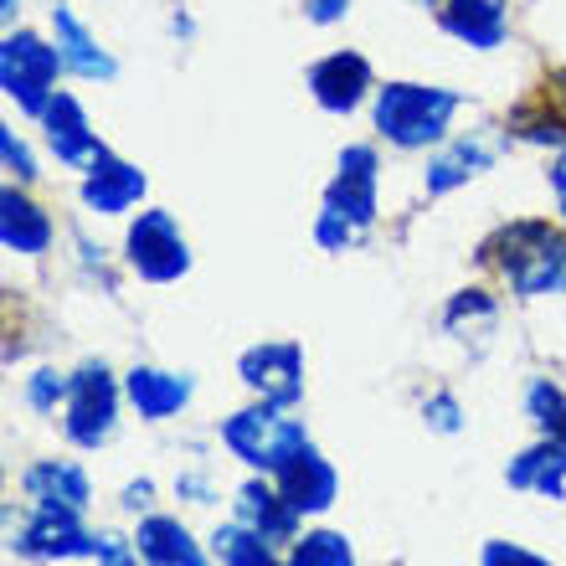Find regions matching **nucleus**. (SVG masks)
Wrapping results in <instances>:
<instances>
[{"label":"nucleus","instance_id":"1","mask_svg":"<svg viewBox=\"0 0 566 566\" xmlns=\"http://www.w3.org/2000/svg\"><path fill=\"white\" fill-rule=\"evenodd\" d=\"M381 222V145L376 139H350L335 155L325 191H319V211L310 222V238L319 253L345 258Z\"/></svg>","mask_w":566,"mask_h":566},{"label":"nucleus","instance_id":"2","mask_svg":"<svg viewBox=\"0 0 566 566\" xmlns=\"http://www.w3.org/2000/svg\"><path fill=\"white\" fill-rule=\"evenodd\" d=\"M474 258L505 283L510 298H566V222L556 217H510L479 242Z\"/></svg>","mask_w":566,"mask_h":566},{"label":"nucleus","instance_id":"3","mask_svg":"<svg viewBox=\"0 0 566 566\" xmlns=\"http://www.w3.org/2000/svg\"><path fill=\"white\" fill-rule=\"evenodd\" d=\"M469 108V93L428 83V77H381L366 119H371L376 145L397 155H432L448 135H459L453 124Z\"/></svg>","mask_w":566,"mask_h":566},{"label":"nucleus","instance_id":"4","mask_svg":"<svg viewBox=\"0 0 566 566\" xmlns=\"http://www.w3.org/2000/svg\"><path fill=\"white\" fill-rule=\"evenodd\" d=\"M62 77H67V62H62L52 31L27 27V21L6 27V36H0V98L21 119H42L46 104L62 93Z\"/></svg>","mask_w":566,"mask_h":566},{"label":"nucleus","instance_id":"5","mask_svg":"<svg viewBox=\"0 0 566 566\" xmlns=\"http://www.w3.org/2000/svg\"><path fill=\"white\" fill-rule=\"evenodd\" d=\"M217 443L248 469V474H279L298 448L310 443V428L298 418V407L279 402H248L217 422Z\"/></svg>","mask_w":566,"mask_h":566},{"label":"nucleus","instance_id":"6","mask_svg":"<svg viewBox=\"0 0 566 566\" xmlns=\"http://www.w3.org/2000/svg\"><path fill=\"white\" fill-rule=\"evenodd\" d=\"M119 258L124 269L135 273L139 283H149V289H170V283H180L196 269V248L170 207H139L124 222Z\"/></svg>","mask_w":566,"mask_h":566},{"label":"nucleus","instance_id":"7","mask_svg":"<svg viewBox=\"0 0 566 566\" xmlns=\"http://www.w3.org/2000/svg\"><path fill=\"white\" fill-rule=\"evenodd\" d=\"M124 407H129L124 376L108 360H83V366H73V391L62 402V438L83 453H98L114 443Z\"/></svg>","mask_w":566,"mask_h":566},{"label":"nucleus","instance_id":"8","mask_svg":"<svg viewBox=\"0 0 566 566\" xmlns=\"http://www.w3.org/2000/svg\"><path fill=\"white\" fill-rule=\"evenodd\" d=\"M304 88H310L319 114H329V119H356L360 108H371L381 77H376L366 52L335 46V52H325V57H314L310 67H304Z\"/></svg>","mask_w":566,"mask_h":566},{"label":"nucleus","instance_id":"9","mask_svg":"<svg viewBox=\"0 0 566 566\" xmlns=\"http://www.w3.org/2000/svg\"><path fill=\"white\" fill-rule=\"evenodd\" d=\"M11 556L36 566H62V562H93L98 531L88 525V515L77 510H31L21 515V525L11 531Z\"/></svg>","mask_w":566,"mask_h":566},{"label":"nucleus","instance_id":"10","mask_svg":"<svg viewBox=\"0 0 566 566\" xmlns=\"http://www.w3.org/2000/svg\"><path fill=\"white\" fill-rule=\"evenodd\" d=\"M505 149H510L505 129H500V135H490V129L448 135L443 145L422 160V196H428V201H443V196H453V191H463V186L484 180L494 165H500Z\"/></svg>","mask_w":566,"mask_h":566},{"label":"nucleus","instance_id":"11","mask_svg":"<svg viewBox=\"0 0 566 566\" xmlns=\"http://www.w3.org/2000/svg\"><path fill=\"white\" fill-rule=\"evenodd\" d=\"M77 207L98 222H129L139 207H149V176L139 160H124L119 149H104L77 176Z\"/></svg>","mask_w":566,"mask_h":566},{"label":"nucleus","instance_id":"12","mask_svg":"<svg viewBox=\"0 0 566 566\" xmlns=\"http://www.w3.org/2000/svg\"><path fill=\"white\" fill-rule=\"evenodd\" d=\"M238 381L258 402L298 407L304 402V381H310V360L298 340H258L238 356Z\"/></svg>","mask_w":566,"mask_h":566},{"label":"nucleus","instance_id":"13","mask_svg":"<svg viewBox=\"0 0 566 566\" xmlns=\"http://www.w3.org/2000/svg\"><path fill=\"white\" fill-rule=\"evenodd\" d=\"M36 135H42V149L57 160V170H73V176H83L98 155H104V135L93 129V114L88 104L77 98V93L62 88L52 104H46V114L36 119Z\"/></svg>","mask_w":566,"mask_h":566},{"label":"nucleus","instance_id":"14","mask_svg":"<svg viewBox=\"0 0 566 566\" xmlns=\"http://www.w3.org/2000/svg\"><path fill=\"white\" fill-rule=\"evenodd\" d=\"M46 31H52V42H57L62 62H67V77H77V83H98V88L119 77L114 46L77 15L73 0H52V6H46Z\"/></svg>","mask_w":566,"mask_h":566},{"label":"nucleus","instance_id":"15","mask_svg":"<svg viewBox=\"0 0 566 566\" xmlns=\"http://www.w3.org/2000/svg\"><path fill=\"white\" fill-rule=\"evenodd\" d=\"M124 397L135 407V418L160 428V422H176L186 407L196 402V376L191 371H176V366H129L124 371Z\"/></svg>","mask_w":566,"mask_h":566},{"label":"nucleus","instance_id":"16","mask_svg":"<svg viewBox=\"0 0 566 566\" xmlns=\"http://www.w3.org/2000/svg\"><path fill=\"white\" fill-rule=\"evenodd\" d=\"M0 248L11 258H46L57 248V217L31 196V186H0Z\"/></svg>","mask_w":566,"mask_h":566},{"label":"nucleus","instance_id":"17","mask_svg":"<svg viewBox=\"0 0 566 566\" xmlns=\"http://www.w3.org/2000/svg\"><path fill=\"white\" fill-rule=\"evenodd\" d=\"M21 505L31 510H93V474L77 459H31L21 469Z\"/></svg>","mask_w":566,"mask_h":566},{"label":"nucleus","instance_id":"18","mask_svg":"<svg viewBox=\"0 0 566 566\" xmlns=\"http://www.w3.org/2000/svg\"><path fill=\"white\" fill-rule=\"evenodd\" d=\"M232 515H238L242 525L263 531L273 546H283V552L304 536V515L289 505V494L279 490V479L273 474H248L242 479L238 490H232Z\"/></svg>","mask_w":566,"mask_h":566},{"label":"nucleus","instance_id":"19","mask_svg":"<svg viewBox=\"0 0 566 566\" xmlns=\"http://www.w3.org/2000/svg\"><path fill=\"white\" fill-rule=\"evenodd\" d=\"M273 479H279V490L289 494V505H294L304 521L329 515V510H335V500H340V469L325 459V448L314 443V438L298 448L294 459L283 463Z\"/></svg>","mask_w":566,"mask_h":566},{"label":"nucleus","instance_id":"20","mask_svg":"<svg viewBox=\"0 0 566 566\" xmlns=\"http://www.w3.org/2000/svg\"><path fill=\"white\" fill-rule=\"evenodd\" d=\"M432 21L448 42L469 46V52H500V46H510V31H515L510 0H443Z\"/></svg>","mask_w":566,"mask_h":566},{"label":"nucleus","instance_id":"21","mask_svg":"<svg viewBox=\"0 0 566 566\" xmlns=\"http://www.w3.org/2000/svg\"><path fill=\"white\" fill-rule=\"evenodd\" d=\"M135 546L145 566H217L211 541H201L191 525L170 510H149L135 521Z\"/></svg>","mask_w":566,"mask_h":566},{"label":"nucleus","instance_id":"22","mask_svg":"<svg viewBox=\"0 0 566 566\" xmlns=\"http://www.w3.org/2000/svg\"><path fill=\"white\" fill-rule=\"evenodd\" d=\"M505 484L515 494H531V500L562 505L566 500V443H556V438H536V443H525L521 453L505 463Z\"/></svg>","mask_w":566,"mask_h":566},{"label":"nucleus","instance_id":"23","mask_svg":"<svg viewBox=\"0 0 566 566\" xmlns=\"http://www.w3.org/2000/svg\"><path fill=\"white\" fill-rule=\"evenodd\" d=\"M438 325H443V335L453 345H474V350H484L490 335L500 329V298H494L490 289L469 283V289H459V294H448Z\"/></svg>","mask_w":566,"mask_h":566},{"label":"nucleus","instance_id":"24","mask_svg":"<svg viewBox=\"0 0 566 566\" xmlns=\"http://www.w3.org/2000/svg\"><path fill=\"white\" fill-rule=\"evenodd\" d=\"M510 135V145H531V149H546V155H556V149H566V114L541 93V98H525V104H515L505 114V124H500Z\"/></svg>","mask_w":566,"mask_h":566},{"label":"nucleus","instance_id":"25","mask_svg":"<svg viewBox=\"0 0 566 566\" xmlns=\"http://www.w3.org/2000/svg\"><path fill=\"white\" fill-rule=\"evenodd\" d=\"M207 541H211L217 566H283V546H273L263 531H253V525H242L238 515L217 525Z\"/></svg>","mask_w":566,"mask_h":566},{"label":"nucleus","instance_id":"26","mask_svg":"<svg viewBox=\"0 0 566 566\" xmlns=\"http://www.w3.org/2000/svg\"><path fill=\"white\" fill-rule=\"evenodd\" d=\"M283 566H356V541L345 531H329V525H314L283 552Z\"/></svg>","mask_w":566,"mask_h":566},{"label":"nucleus","instance_id":"27","mask_svg":"<svg viewBox=\"0 0 566 566\" xmlns=\"http://www.w3.org/2000/svg\"><path fill=\"white\" fill-rule=\"evenodd\" d=\"M525 418L536 428V438H556L566 443V387L552 376H531L525 381Z\"/></svg>","mask_w":566,"mask_h":566},{"label":"nucleus","instance_id":"28","mask_svg":"<svg viewBox=\"0 0 566 566\" xmlns=\"http://www.w3.org/2000/svg\"><path fill=\"white\" fill-rule=\"evenodd\" d=\"M67 391H73V371H62V366H36V371L21 381V402H27L36 418H62Z\"/></svg>","mask_w":566,"mask_h":566},{"label":"nucleus","instance_id":"29","mask_svg":"<svg viewBox=\"0 0 566 566\" xmlns=\"http://www.w3.org/2000/svg\"><path fill=\"white\" fill-rule=\"evenodd\" d=\"M0 170L15 186H36L42 180V155H36V145L15 124H0Z\"/></svg>","mask_w":566,"mask_h":566},{"label":"nucleus","instance_id":"30","mask_svg":"<svg viewBox=\"0 0 566 566\" xmlns=\"http://www.w3.org/2000/svg\"><path fill=\"white\" fill-rule=\"evenodd\" d=\"M418 412H422V428L438 432V438H459V432L469 428V407L459 402V391H448V387L428 391Z\"/></svg>","mask_w":566,"mask_h":566},{"label":"nucleus","instance_id":"31","mask_svg":"<svg viewBox=\"0 0 566 566\" xmlns=\"http://www.w3.org/2000/svg\"><path fill=\"white\" fill-rule=\"evenodd\" d=\"M479 566H556L552 556H541L531 552V546H521V541H505V536H494L479 546Z\"/></svg>","mask_w":566,"mask_h":566},{"label":"nucleus","instance_id":"32","mask_svg":"<svg viewBox=\"0 0 566 566\" xmlns=\"http://www.w3.org/2000/svg\"><path fill=\"white\" fill-rule=\"evenodd\" d=\"M93 566H145V562H139L135 536H119V531H98V546H93Z\"/></svg>","mask_w":566,"mask_h":566},{"label":"nucleus","instance_id":"33","mask_svg":"<svg viewBox=\"0 0 566 566\" xmlns=\"http://www.w3.org/2000/svg\"><path fill=\"white\" fill-rule=\"evenodd\" d=\"M350 11H356V0H298V15H304L310 27H319V31L350 21Z\"/></svg>","mask_w":566,"mask_h":566},{"label":"nucleus","instance_id":"34","mask_svg":"<svg viewBox=\"0 0 566 566\" xmlns=\"http://www.w3.org/2000/svg\"><path fill=\"white\" fill-rule=\"evenodd\" d=\"M73 248H77V263H83V269L93 273V279H104L108 283V294H114V273H108V248L104 242H93L88 232H73Z\"/></svg>","mask_w":566,"mask_h":566},{"label":"nucleus","instance_id":"35","mask_svg":"<svg viewBox=\"0 0 566 566\" xmlns=\"http://www.w3.org/2000/svg\"><path fill=\"white\" fill-rule=\"evenodd\" d=\"M176 494L186 505H217V484H211V474H201V469L176 474Z\"/></svg>","mask_w":566,"mask_h":566},{"label":"nucleus","instance_id":"36","mask_svg":"<svg viewBox=\"0 0 566 566\" xmlns=\"http://www.w3.org/2000/svg\"><path fill=\"white\" fill-rule=\"evenodd\" d=\"M546 191H552V211H556V222H566V149L546 155Z\"/></svg>","mask_w":566,"mask_h":566},{"label":"nucleus","instance_id":"37","mask_svg":"<svg viewBox=\"0 0 566 566\" xmlns=\"http://www.w3.org/2000/svg\"><path fill=\"white\" fill-rule=\"evenodd\" d=\"M119 505L129 510V515H149V510H155V479L149 474H139V479H129V484H124V494H119Z\"/></svg>","mask_w":566,"mask_h":566},{"label":"nucleus","instance_id":"38","mask_svg":"<svg viewBox=\"0 0 566 566\" xmlns=\"http://www.w3.org/2000/svg\"><path fill=\"white\" fill-rule=\"evenodd\" d=\"M165 31H170V42H180V46H191L196 42V15H191V6H170V15H165Z\"/></svg>","mask_w":566,"mask_h":566},{"label":"nucleus","instance_id":"39","mask_svg":"<svg viewBox=\"0 0 566 566\" xmlns=\"http://www.w3.org/2000/svg\"><path fill=\"white\" fill-rule=\"evenodd\" d=\"M546 98L566 114V67H552V73H546Z\"/></svg>","mask_w":566,"mask_h":566},{"label":"nucleus","instance_id":"40","mask_svg":"<svg viewBox=\"0 0 566 566\" xmlns=\"http://www.w3.org/2000/svg\"><path fill=\"white\" fill-rule=\"evenodd\" d=\"M21 11H27V0H0V21H6V27H15Z\"/></svg>","mask_w":566,"mask_h":566},{"label":"nucleus","instance_id":"41","mask_svg":"<svg viewBox=\"0 0 566 566\" xmlns=\"http://www.w3.org/2000/svg\"><path fill=\"white\" fill-rule=\"evenodd\" d=\"M412 6H422V11H438V6H443V0H412Z\"/></svg>","mask_w":566,"mask_h":566}]
</instances>
